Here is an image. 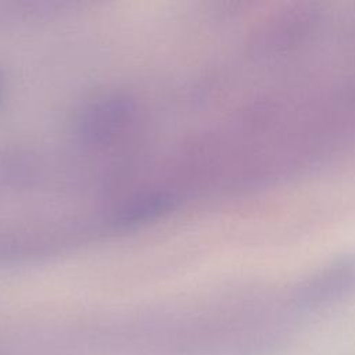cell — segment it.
Masks as SVG:
<instances>
[{
	"instance_id": "6da1fadb",
	"label": "cell",
	"mask_w": 355,
	"mask_h": 355,
	"mask_svg": "<svg viewBox=\"0 0 355 355\" xmlns=\"http://www.w3.org/2000/svg\"><path fill=\"white\" fill-rule=\"evenodd\" d=\"M136 103L122 93H105L87 103L78 114L75 128L82 141L93 147L111 146L133 128Z\"/></svg>"
},
{
	"instance_id": "7a4b0ae2",
	"label": "cell",
	"mask_w": 355,
	"mask_h": 355,
	"mask_svg": "<svg viewBox=\"0 0 355 355\" xmlns=\"http://www.w3.org/2000/svg\"><path fill=\"white\" fill-rule=\"evenodd\" d=\"M1 97H3V78L0 75V100H1Z\"/></svg>"
}]
</instances>
